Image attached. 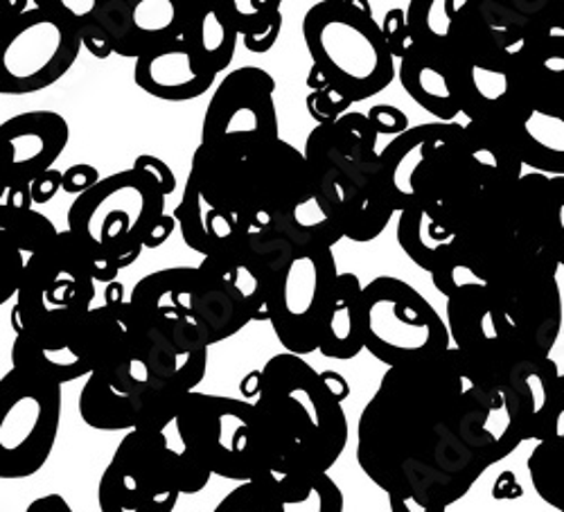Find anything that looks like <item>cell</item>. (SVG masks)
<instances>
[{
  "instance_id": "52a82bcc",
  "label": "cell",
  "mask_w": 564,
  "mask_h": 512,
  "mask_svg": "<svg viewBox=\"0 0 564 512\" xmlns=\"http://www.w3.org/2000/svg\"><path fill=\"white\" fill-rule=\"evenodd\" d=\"M312 68L350 105L380 96L398 75L382 25L364 0H323L303 19Z\"/></svg>"
},
{
  "instance_id": "7c38bea8",
  "label": "cell",
  "mask_w": 564,
  "mask_h": 512,
  "mask_svg": "<svg viewBox=\"0 0 564 512\" xmlns=\"http://www.w3.org/2000/svg\"><path fill=\"white\" fill-rule=\"evenodd\" d=\"M98 281L84 244L66 228L59 238L28 260L17 305L14 335L82 320L93 309Z\"/></svg>"
},
{
  "instance_id": "9a60e30c",
  "label": "cell",
  "mask_w": 564,
  "mask_h": 512,
  "mask_svg": "<svg viewBox=\"0 0 564 512\" xmlns=\"http://www.w3.org/2000/svg\"><path fill=\"white\" fill-rule=\"evenodd\" d=\"M181 494V451L163 432H129L98 486L100 512H174Z\"/></svg>"
},
{
  "instance_id": "30bf717a",
  "label": "cell",
  "mask_w": 564,
  "mask_h": 512,
  "mask_svg": "<svg viewBox=\"0 0 564 512\" xmlns=\"http://www.w3.org/2000/svg\"><path fill=\"white\" fill-rule=\"evenodd\" d=\"M82 19L70 3H25L12 14L0 48V92L32 96L57 84L77 62Z\"/></svg>"
},
{
  "instance_id": "3957f363",
  "label": "cell",
  "mask_w": 564,
  "mask_h": 512,
  "mask_svg": "<svg viewBox=\"0 0 564 512\" xmlns=\"http://www.w3.org/2000/svg\"><path fill=\"white\" fill-rule=\"evenodd\" d=\"M202 382V370L156 344L133 312L129 352L84 382L79 415L98 432H165Z\"/></svg>"
},
{
  "instance_id": "6da1fadb",
  "label": "cell",
  "mask_w": 564,
  "mask_h": 512,
  "mask_svg": "<svg viewBox=\"0 0 564 512\" xmlns=\"http://www.w3.org/2000/svg\"><path fill=\"white\" fill-rule=\"evenodd\" d=\"M527 432L508 386L458 348L389 368L357 423V462L387 494L463 499Z\"/></svg>"
},
{
  "instance_id": "d6a6232c",
  "label": "cell",
  "mask_w": 564,
  "mask_h": 512,
  "mask_svg": "<svg viewBox=\"0 0 564 512\" xmlns=\"http://www.w3.org/2000/svg\"><path fill=\"white\" fill-rule=\"evenodd\" d=\"M25 269L28 255L0 240V305H6L8 298H14L19 294Z\"/></svg>"
},
{
  "instance_id": "1f68e13d",
  "label": "cell",
  "mask_w": 564,
  "mask_h": 512,
  "mask_svg": "<svg viewBox=\"0 0 564 512\" xmlns=\"http://www.w3.org/2000/svg\"><path fill=\"white\" fill-rule=\"evenodd\" d=\"M432 277H434V287L447 301L452 296H456L458 292H463L465 287H473V285H481L484 283L481 277L460 260V255L456 253V244H454V251L449 253V258L432 273Z\"/></svg>"
},
{
  "instance_id": "8992f818",
  "label": "cell",
  "mask_w": 564,
  "mask_h": 512,
  "mask_svg": "<svg viewBox=\"0 0 564 512\" xmlns=\"http://www.w3.org/2000/svg\"><path fill=\"white\" fill-rule=\"evenodd\" d=\"M161 185L143 170H122L102 178L96 188L75 197L68 208V230L93 260L98 283L118 281L131 266L167 215Z\"/></svg>"
},
{
  "instance_id": "e0dca14e",
  "label": "cell",
  "mask_w": 564,
  "mask_h": 512,
  "mask_svg": "<svg viewBox=\"0 0 564 512\" xmlns=\"http://www.w3.org/2000/svg\"><path fill=\"white\" fill-rule=\"evenodd\" d=\"M339 269L333 249L301 253L280 277L271 303V328L285 352H318L335 305Z\"/></svg>"
},
{
  "instance_id": "603a6c76",
  "label": "cell",
  "mask_w": 564,
  "mask_h": 512,
  "mask_svg": "<svg viewBox=\"0 0 564 512\" xmlns=\"http://www.w3.org/2000/svg\"><path fill=\"white\" fill-rule=\"evenodd\" d=\"M463 131L458 122H427L411 127L406 133L393 138V141L380 152L378 172L387 199L393 210L400 215L406 208L415 206L413 176L425 163V159L445 141H452Z\"/></svg>"
},
{
  "instance_id": "4316f807",
  "label": "cell",
  "mask_w": 564,
  "mask_h": 512,
  "mask_svg": "<svg viewBox=\"0 0 564 512\" xmlns=\"http://www.w3.org/2000/svg\"><path fill=\"white\" fill-rule=\"evenodd\" d=\"M282 512H344V492L330 475L275 479Z\"/></svg>"
},
{
  "instance_id": "ee69618b",
  "label": "cell",
  "mask_w": 564,
  "mask_h": 512,
  "mask_svg": "<svg viewBox=\"0 0 564 512\" xmlns=\"http://www.w3.org/2000/svg\"><path fill=\"white\" fill-rule=\"evenodd\" d=\"M321 375H323L325 384L333 389V393H335L341 402L350 395V384H348V380L341 375V372H337V370H323Z\"/></svg>"
},
{
  "instance_id": "5b68a950",
  "label": "cell",
  "mask_w": 564,
  "mask_h": 512,
  "mask_svg": "<svg viewBox=\"0 0 564 512\" xmlns=\"http://www.w3.org/2000/svg\"><path fill=\"white\" fill-rule=\"evenodd\" d=\"M129 303L152 330L191 352H208L253 323L249 303L204 264L145 275Z\"/></svg>"
},
{
  "instance_id": "484cf974",
  "label": "cell",
  "mask_w": 564,
  "mask_h": 512,
  "mask_svg": "<svg viewBox=\"0 0 564 512\" xmlns=\"http://www.w3.org/2000/svg\"><path fill=\"white\" fill-rule=\"evenodd\" d=\"M395 236L409 260L430 273H434L449 258L458 240L449 228L434 221L420 204L398 215Z\"/></svg>"
},
{
  "instance_id": "7bdbcfd3",
  "label": "cell",
  "mask_w": 564,
  "mask_h": 512,
  "mask_svg": "<svg viewBox=\"0 0 564 512\" xmlns=\"http://www.w3.org/2000/svg\"><path fill=\"white\" fill-rule=\"evenodd\" d=\"M174 228H176V219H174V215H165V217L159 221V226L154 228L152 236H150V240H148V249H159V247H163V244L172 238Z\"/></svg>"
},
{
  "instance_id": "d590c367",
  "label": "cell",
  "mask_w": 564,
  "mask_h": 512,
  "mask_svg": "<svg viewBox=\"0 0 564 512\" xmlns=\"http://www.w3.org/2000/svg\"><path fill=\"white\" fill-rule=\"evenodd\" d=\"M366 116L380 135L398 138L411 129L406 113L393 105H375V107H370V111Z\"/></svg>"
},
{
  "instance_id": "8d00e7d4",
  "label": "cell",
  "mask_w": 564,
  "mask_h": 512,
  "mask_svg": "<svg viewBox=\"0 0 564 512\" xmlns=\"http://www.w3.org/2000/svg\"><path fill=\"white\" fill-rule=\"evenodd\" d=\"M181 470H183V494L202 492L213 477V472L206 468V465L193 454H187L185 449H181Z\"/></svg>"
},
{
  "instance_id": "2e32d148",
  "label": "cell",
  "mask_w": 564,
  "mask_h": 512,
  "mask_svg": "<svg viewBox=\"0 0 564 512\" xmlns=\"http://www.w3.org/2000/svg\"><path fill=\"white\" fill-rule=\"evenodd\" d=\"M447 328L454 348L501 386L514 368L549 359L510 320L488 283L465 287L447 301Z\"/></svg>"
},
{
  "instance_id": "e575fe53",
  "label": "cell",
  "mask_w": 564,
  "mask_h": 512,
  "mask_svg": "<svg viewBox=\"0 0 564 512\" xmlns=\"http://www.w3.org/2000/svg\"><path fill=\"white\" fill-rule=\"evenodd\" d=\"M382 30H384V36L389 41V48H391L395 62H400L413 45L409 21H406V10H400V8L389 10L384 17V23H382Z\"/></svg>"
},
{
  "instance_id": "d4e9b609",
  "label": "cell",
  "mask_w": 564,
  "mask_h": 512,
  "mask_svg": "<svg viewBox=\"0 0 564 512\" xmlns=\"http://www.w3.org/2000/svg\"><path fill=\"white\" fill-rule=\"evenodd\" d=\"M361 294H364V287L359 283V275L352 271H341L337 281L330 320H327V330L318 348V352L325 359L350 361L361 350H366Z\"/></svg>"
},
{
  "instance_id": "f546056e",
  "label": "cell",
  "mask_w": 564,
  "mask_h": 512,
  "mask_svg": "<svg viewBox=\"0 0 564 512\" xmlns=\"http://www.w3.org/2000/svg\"><path fill=\"white\" fill-rule=\"evenodd\" d=\"M213 512H282L275 477L240 483L215 505Z\"/></svg>"
},
{
  "instance_id": "cb8c5ba5",
  "label": "cell",
  "mask_w": 564,
  "mask_h": 512,
  "mask_svg": "<svg viewBox=\"0 0 564 512\" xmlns=\"http://www.w3.org/2000/svg\"><path fill=\"white\" fill-rule=\"evenodd\" d=\"M183 39L193 45V51L208 68H213L217 75L224 73L235 57V48H238L240 39L230 6L191 3Z\"/></svg>"
},
{
  "instance_id": "836d02e7",
  "label": "cell",
  "mask_w": 564,
  "mask_h": 512,
  "mask_svg": "<svg viewBox=\"0 0 564 512\" xmlns=\"http://www.w3.org/2000/svg\"><path fill=\"white\" fill-rule=\"evenodd\" d=\"M307 105V113L318 122V127L323 124H333L339 118H344L346 113H350V102L344 100L339 92L335 90H310V96L305 100Z\"/></svg>"
},
{
  "instance_id": "8fae6325",
  "label": "cell",
  "mask_w": 564,
  "mask_h": 512,
  "mask_svg": "<svg viewBox=\"0 0 564 512\" xmlns=\"http://www.w3.org/2000/svg\"><path fill=\"white\" fill-rule=\"evenodd\" d=\"M366 350L389 368L430 359L452 348L447 320L406 281L380 275L361 294Z\"/></svg>"
},
{
  "instance_id": "d6986e66",
  "label": "cell",
  "mask_w": 564,
  "mask_h": 512,
  "mask_svg": "<svg viewBox=\"0 0 564 512\" xmlns=\"http://www.w3.org/2000/svg\"><path fill=\"white\" fill-rule=\"evenodd\" d=\"M240 172L253 232L273 230L314 201L310 165L303 152L280 141L249 161H235Z\"/></svg>"
},
{
  "instance_id": "b9f144b4",
  "label": "cell",
  "mask_w": 564,
  "mask_h": 512,
  "mask_svg": "<svg viewBox=\"0 0 564 512\" xmlns=\"http://www.w3.org/2000/svg\"><path fill=\"white\" fill-rule=\"evenodd\" d=\"M25 512H75L62 494H45L34 499Z\"/></svg>"
},
{
  "instance_id": "4dcf8cb0",
  "label": "cell",
  "mask_w": 564,
  "mask_h": 512,
  "mask_svg": "<svg viewBox=\"0 0 564 512\" xmlns=\"http://www.w3.org/2000/svg\"><path fill=\"white\" fill-rule=\"evenodd\" d=\"M542 253H546L553 262L564 266V176H553L551 213L542 240Z\"/></svg>"
},
{
  "instance_id": "4fadbf2b",
  "label": "cell",
  "mask_w": 564,
  "mask_h": 512,
  "mask_svg": "<svg viewBox=\"0 0 564 512\" xmlns=\"http://www.w3.org/2000/svg\"><path fill=\"white\" fill-rule=\"evenodd\" d=\"M275 79L258 66L230 70L215 88L202 124V148L210 154L249 161L280 143Z\"/></svg>"
},
{
  "instance_id": "f1b7e54d",
  "label": "cell",
  "mask_w": 564,
  "mask_h": 512,
  "mask_svg": "<svg viewBox=\"0 0 564 512\" xmlns=\"http://www.w3.org/2000/svg\"><path fill=\"white\" fill-rule=\"evenodd\" d=\"M59 238V230L43 213L28 210H0V240L17 247L28 260L43 249H48Z\"/></svg>"
},
{
  "instance_id": "ba28073f",
  "label": "cell",
  "mask_w": 564,
  "mask_h": 512,
  "mask_svg": "<svg viewBox=\"0 0 564 512\" xmlns=\"http://www.w3.org/2000/svg\"><path fill=\"white\" fill-rule=\"evenodd\" d=\"M131 303H105L82 320L19 333L12 344V368L34 372L57 384L90 378L131 346Z\"/></svg>"
},
{
  "instance_id": "74e56055",
  "label": "cell",
  "mask_w": 564,
  "mask_h": 512,
  "mask_svg": "<svg viewBox=\"0 0 564 512\" xmlns=\"http://www.w3.org/2000/svg\"><path fill=\"white\" fill-rule=\"evenodd\" d=\"M100 172L96 165H88V163H75L64 172V193L68 195H84L90 188H96L100 183Z\"/></svg>"
},
{
  "instance_id": "44dd1931",
  "label": "cell",
  "mask_w": 564,
  "mask_h": 512,
  "mask_svg": "<svg viewBox=\"0 0 564 512\" xmlns=\"http://www.w3.org/2000/svg\"><path fill=\"white\" fill-rule=\"evenodd\" d=\"M133 79L140 90L156 100L191 102L206 96L217 81V73L181 36L135 59Z\"/></svg>"
},
{
  "instance_id": "83f0119b",
  "label": "cell",
  "mask_w": 564,
  "mask_h": 512,
  "mask_svg": "<svg viewBox=\"0 0 564 512\" xmlns=\"http://www.w3.org/2000/svg\"><path fill=\"white\" fill-rule=\"evenodd\" d=\"M235 28L245 39V48L253 55L269 53L282 30L278 0H228Z\"/></svg>"
},
{
  "instance_id": "5bb4252c",
  "label": "cell",
  "mask_w": 564,
  "mask_h": 512,
  "mask_svg": "<svg viewBox=\"0 0 564 512\" xmlns=\"http://www.w3.org/2000/svg\"><path fill=\"white\" fill-rule=\"evenodd\" d=\"M62 425V384L10 368L0 380V479H30L48 462Z\"/></svg>"
},
{
  "instance_id": "7a4b0ae2",
  "label": "cell",
  "mask_w": 564,
  "mask_h": 512,
  "mask_svg": "<svg viewBox=\"0 0 564 512\" xmlns=\"http://www.w3.org/2000/svg\"><path fill=\"white\" fill-rule=\"evenodd\" d=\"M253 404L271 477L327 475L346 451L350 427L344 402L303 357H271L260 368Z\"/></svg>"
},
{
  "instance_id": "ab89813d",
  "label": "cell",
  "mask_w": 564,
  "mask_h": 512,
  "mask_svg": "<svg viewBox=\"0 0 564 512\" xmlns=\"http://www.w3.org/2000/svg\"><path fill=\"white\" fill-rule=\"evenodd\" d=\"M59 190H64V172H59V170L45 172L43 176L34 178L32 185H30V193H32L34 206L51 204V201L57 197Z\"/></svg>"
},
{
  "instance_id": "9c48e42d",
  "label": "cell",
  "mask_w": 564,
  "mask_h": 512,
  "mask_svg": "<svg viewBox=\"0 0 564 512\" xmlns=\"http://www.w3.org/2000/svg\"><path fill=\"white\" fill-rule=\"evenodd\" d=\"M174 425L183 449L215 477L238 483L271 477L253 402L195 391Z\"/></svg>"
},
{
  "instance_id": "ffe728a7",
  "label": "cell",
  "mask_w": 564,
  "mask_h": 512,
  "mask_svg": "<svg viewBox=\"0 0 564 512\" xmlns=\"http://www.w3.org/2000/svg\"><path fill=\"white\" fill-rule=\"evenodd\" d=\"M3 135V188H30L32 181L64 154L70 141V127L57 111H25L0 127Z\"/></svg>"
},
{
  "instance_id": "ac0fdd59",
  "label": "cell",
  "mask_w": 564,
  "mask_h": 512,
  "mask_svg": "<svg viewBox=\"0 0 564 512\" xmlns=\"http://www.w3.org/2000/svg\"><path fill=\"white\" fill-rule=\"evenodd\" d=\"M88 8L79 14L84 48L96 59H140L183 36L191 0H93Z\"/></svg>"
},
{
  "instance_id": "277c9868",
  "label": "cell",
  "mask_w": 564,
  "mask_h": 512,
  "mask_svg": "<svg viewBox=\"0 0 564 512\" xmlns=\"http://www.w3.org/2000/svg\"><path fill=\"white\" fill-rule=\"evenodd\" d=\"M378 138L368 116L352 111L316 127L303 150L316 204L357 244L378 240L395 215L380 183Z\"/></svg>"
},
{
  "instance_id": "7402d4cb",
  "label": "cell",
  "mask_w": 564,
  "mask_h": 512,
  "mask_svg": "<svg viewBox=\"0 0 564 512\" xmlns=\"http://www.w3.org/2000/svg\"><path fill=\"white\" fill-rule=\"evenodd\" d=\"M398 77L406 96L438 122H454L460 116L456 57L449 39L445 43L413 41L398 62Z\"/></svg>"
},
{
  "instance_id": "f35d334b",
  "label": "cell",
  "mask_w": 564,
  "mask_h": 512,
  "mask_svg": "<svg viewBox=\"0 0 564 512\" xmlns=\"http://www.w3.org/2000/svg\"><path fill=\"white\" fill-rule=\"evenodd\" d=\"M133 167L152 174L154 181L161 185L163 193H165L167 197L176 190V176H174L172 167H170L163 159H159V156H154V154H140V156L133 161Z\"/></svg>"
},
{
  "instance_id": "60d3db41",
  "label": "cell",
  "mask_w": 564,
  "mask_h": 512,
  "mask_svg": "<svg viewBox=\"0 0 564 512\" xmlns=\"http://www.w3.org/2000/svg\"><path fill=\"white\" fill-rule=\"evenodd\" d=\"M389 505L391 512H447V508H441L436 503L411 494H389Z\"/></svg>"
}]
</instances>
